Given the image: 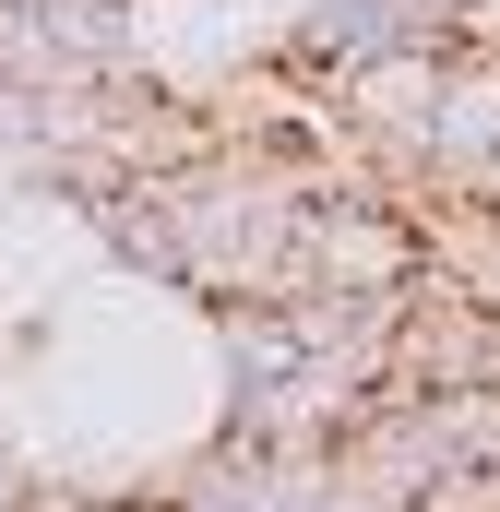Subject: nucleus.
<instances>
[{
	"instance_id": "obj_1",
	"label": "nucleus",
	"mask_w": 500,
	"mask_h": 512,
	"mask_svg": "<svg viewBox=\"0 0 500 512\" xmlns=\"http://www.w3.org/2000/svg\"><path fill=\"white\" fill-rule=\"evenodd\" d=\"M310 179H322V167L250 155V143L179 167V179H155L167 239H179V286L215 298V310H274V298L298 286V203H310Z\"/></svg>"
},
{
	"instance_id": "obj_2",
	"label": "nucleus",
	"mask_w": 500,
	"mask_h": 512,
	"mask_svg": "<svg viewBox=\"0 0 500 512\" xmlns=\"http://www.w3.org/2000/svg\"><path fill=\"white\" fill-rule=\"evenodd\" d=\"M417 274H429V227L405 203L310 179V203H298V286H322V298H405Z\"/></svg>"
},
{
	"instance_id": "obj_3",
	"label": "nucleus",
	"mask_w": 500,
	"mask_h": 512,
	"mask_svg": "<svg viewBox=\"0 0 500 512\" xmlns=\"http://www.w3.org/2000/svg\"><path fill=\"white\" fill-rule=\"evenodd\" d=\"M489 155H500V36H477V48L441 60V108H429V131H417V191L465 203Z\"/></svg>"
},
{
	"instance_id": "obj_4",
	"label": "nucleus",
	"mask_w": 500,
	"mask_h": 512,
	"mask_svg": "<svg viewBox=\"0 0 500 512\" xmlns=\"http://www.w3.org/2000/svg\"><path fill=\"white\" fill-rule=\"evenodd\" d=\"M96 239L120 262H143V274H167L179 286V239H167V203H155V179H120L108 203H96Z\"/></svg>"
},
{
	"instance_id": "obj_5",
	"label": "nucleus",
	"mask_w": 500,
	"mask_h": 512,
	"mask_svg": "<svg viewBox=\"0 0 500 512\" xmlns=\"http://www.w3.org/2000/svg\"><path fill=\"white\" fill-rule=\"evenodd\" d=\"M417 417H429V441H441L453 477L500 465V393H417Z\"/></svg>"
},
{
	"instance_id": "obj_6",
	"label": "nucleus",
	"mask_w": 500,
	"mask_h": 512,
	"mask_svg": "<svg viewBox=\"0 0 500 512\" xmlns=\"http://www.w3.org/2000/svg\"><path fill=\"white\" fill-rule=\"evenodd\" d=\"M48 501V489H36V465H24V453H0V512H36Z\"/></svg>"
},
{
	"instance_id": "obj_7",
	"label": "nucleus",
	"mask_w": 500,
	"mask_h": 512,
	"mask_svg": "<svg viewBox=\"0 0 500 512\" xmlns=\"http://www.w3.org/2000/svg\"><path fill=\"white\" fill-rule=\"evenodd\" d=\"M36 512H143V501H36Z\"/></svg>"
}]
</instances>
